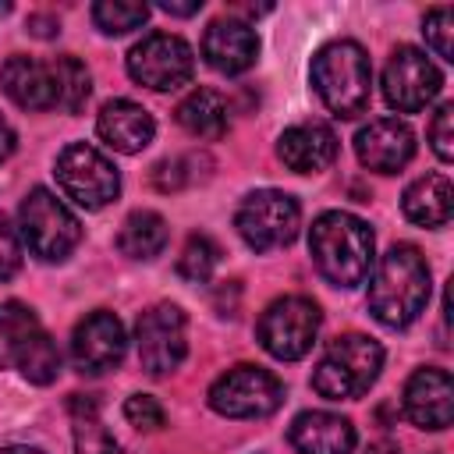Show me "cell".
Listing matches in <instances>:
<instances>
[{
  "label": "cell",
  "instance_id": "d6986e66",
  "mask_svg": "<svg viewBox=\"0 0 454 454\" xmlns=\"http://www.w3.org/2000/svg\"><path fill=\"white\" fill-rule=\"evenodd\" d=\"M287 440L298 454H351L355 426L337 411H301L294 415Z\"/></svg>",
  "mask_w": 454,
  "mask_h": 454
},
{
  "label": "cell",
  "instance_id": "ffe728a7",
  "mask_svg": "<svg viewBox=\"0 0 454 454\" xmlns=\"http://www.w3.org/2000/svg\"><path fill=\"white\" fill-rule=\"evenodd\" d=\"M96 131L110 149L131 156V153H142L153 142L156 121H153L149 110H142L131 99H110V103H103V110L96 117Z\"/></svg>",
  "mask_w": 454,
  "mask_h": 454
},
{
  "label": "cell",
  "instance_id": "603a6c76",
  "mask_svg": "<svg viewBox=\"0 0 454 454\" xmlns=\"http://www.w3.org/2000/svg\"><path fill=\"white\" fill-rule=\"evenodd\" d=\"M177 124L195 138H220L231 128V106L216 89H195L177 103Z\"/></svg>",
  "mask_w": 454,
  "mask_h": 454
},
{
  "label": "cell",
  "instance_id": "4fadbf2b",
  "mask_svg": "<svg viewBox=\"0 0 454 454\" xmlns=\"http://www.w3.org/2000/svg\"><path fill=\"white\" fill-rule=\"evenodd\" d=\"M440 85H443V74L415 46H397L383 67V99L397 114H419L436 99Z\"/></svg>",
  "mask_w": 454,
  "mask_h": 454
},
{
  "label": "cell",
  "instance_id": "1f68e13d",
  "mask_svg": "<svg viewBox=\"0 0 454 454\" xmlns=\"http://www.w3.org/2000/svg\"><path fill=\"white\" fill-rule=\"evenodd\" d=\"M21 270V241L11 220L0 213V280H11Z\"/></svg>",
  "mask_w": 454,
  "mask_h": 454
},
{
  "label": "cell",
  "instance_id": "9c48e42d",
  "mask_svg": "<svg viewBox=\"0 0 454 454\" xmlns=\"http://www.w3.org/2000/svg\"><path fill=\"white\" fill-rule=\"evenodd\" d=\"M284 404V383L262 365H234L209 387V408L223 419H266Z\"/></svg>",
  "mask_w": 454,
  "mask_h": 454
},
{
  "label": "cell",
  "instance_id": "4dcf8cb0",
  "mask_svg": "<svg viewBox=\"0 0 454 454\" xmlns=\"http://www.w3.org/2000/svg\"><path fill=\"white\" fill-rule=\"evenodd\" d=\"M426 135H429L433 153H436L443 163H450V160H454V103H440V110L433 114Z\"/></svg>",
  "mask_w": 454,
  "mask_h": 454
},
{
  "label": "cell",
  "instance_id": "30bf717a",
  "mask_svg": "<svg viewBox=\"0 0 454 454\" xmlns=\"http://www.w3.org/2000/svg\"><path fill=\"white\" fill-rule=\"evenodd\" d=\"M57 184L60 192L78 202L82 209H103L117 199L121 192V174L117 167L92 145L85 142H71L60 156H57Z\"/></svg>",
  "mask_w": 454,
  "mask_h": 454
},
{
  "label": "cell",
  "instance_id": "83f0119b",
  "mask_svg": "<svg viewBox=\"0 0 454 454\" xmlns=\"http://www.w3.org/2000/svg\"><path fill=\"white\" fill-rule=\"evenodd\" d=\"M216 262H220L216 241L206 238V234H192V238L184 241L181 255H177V273H181L184 280H192V284H206V280L213 277Z\"/></svg>",
  "mask_w": 454,
  "mask_h": 454
},
{
  "label": "cell",
  "instance_id": "ac0fdd59",
  "mask_svg": "<svg viewBox=\"0 0 454 454\" xmlns=\"http://www.w3.org/2000/svg\"><path fill=\"white\" fill-rule=\"evenodd\" d=\"M277 156L294 174H319L337 160V135L319 121L294 124L277 138Z\"/></svg>",
  "mask_w": 454,
  "mask_h": 454
},
{
  "label": "cell",
  "instance_id": "3957f363",
  "mask_svg": "<svg viewBox=\"0 0 454 454\" xmlns=\"http://www.w3.org/2000/svg\"><path fill=\"white\" fill-rule=\"evenodd\" d=\"M312 85L333 117H358L369 106L372 64L365 50L351 39L326 43L312 57Z\"/></svg>",
  "mask_w": 454,
  "mask_h": 454
},
{
  "label": "cell",
  "instance_id": "d6a6232c",
  "mask_svg": "<svg viewBox=\"0 0 454 454\" xmlns=\"http://www.w3.org/2000/svg\"><path fill=\"white\" fill-rule=\"evenodd\" d=\"M28 32H32V35H39V39H50V35H57L60 28H57V18L32 14V18H28Z\"/></svg>",
  "mask_w": 454,
  "mask_h": 454
},
{
  "label": "cell",
  "instance_id": "ba28073f",
  "mask_svg": "<svg viewBox=\"0 0 454 454\" xmlns=\"http://www.w3.org/2000/svg\"><path fill=\"white\" fill-rule=\"evenodd\" d=\"M234 227L248 248L273 252V248H284L298 238L301 209L287 192L259 188V192H248L241 199V206L234 213Z\"/></svg>",
  "mask_w": 454,
  "mask_h": 454
},
{
  "label": "cell",
  "instance_id": "836d02e7",
  "mask_svg": "<svg viewBox=\"0 0 454 454\" xmlns=\"http://www.w3.org/2000/svg\"><path fill=\"white\" fill-rule=\"evenodd\" d=\"M14 145H18V138H14V128L4 121V114H0V163L14 153Z\"/></svg>",
  "mask_w": 454,
  "mask_h": 454
},
{
  "label": "cell",
  "instance_id": "e575fe53",
  "mask_svg": "<svg viewBox=\"0 0 454 454\" xmlns=\"http://www.w3.org/2000/svg\"><path fill=\"white\" fill-rule=\"evenodd\" d=\"M160 11H167V14H177V18H188V14L202 11V0H192V4H174V0H163V4H160Z\"/></svg>",
  "mask_w": 454,
  "mask_h": 454
},
{
  "label": "cell",
  "instance_id": "f546056e",
  "mask_svg": "<svg viewBox=\"0 0 454 454\" xmlns=\"http://www.w3.org/2000/svg\"><path fill=\"white\" fill-rule=\"evenodd\" d=\"M124 419H128L135 429H145V433H156V429H163V422H167V415H163V408H160V401H156L153 394H131V397L124 401Z\"/></svg>",
  "mask_w": 454,
  "mask_h": 454
},
{
  "label": "cell",
  "instance_id": "8d00e7d4",
  "mask_svg": "<svg viewBox=\"0 0 454 454\" xmlns=\"http://www.w3.org/2000/svg\"><path fill=\"white\" fill-rule=\"evenodd\" d=\"M0 454H43L39 447H21V443H14V447H4Z\"/></svg>",
  "mask_w": 454,
  "mask_h": 454
},
{
  "label": "cell",
  "instance_id": "cb8c5ba5",
  "mask_svg": "<svg viewBox=\"0 0 454 454\" xmlns=\"http://www.w3.org/2000/svg\"><path fill=\"white\" fill-rule=\"evenodd\" d=\"M167 245V220L153 209H135L117 234V248L128 259H156Z\"/></svg>",
  "mask_w": 454,
  "mask_h": 454
},
{
  "label": "cell",
  "instance_id": "7c38bea8",
  "mask_svg": "<svg viewBox=\"0 0 454 454\" xmlns=\"http://www.w3.org/2000/svg\"><path fill=\"white\" fill-rule=\"evenodd\" d=\"M184 330H188L184 312L170 301H160L138 316V323H135L138 362L149 376H167L184 362V355H188V333Z\"/></svg>",
  "mask_w": 454,
  "mask_h": 454
},
{
  "label": "cell",
  "instance_id": "5b68a950",
  "mask_svg": "<svg viewBox=\"0 0 454 454\" xmlns=\"http://www.w3.org/2000/svg\"><path fill=\"white\" fill-rule=\"evenodd\" d=\"M0 365L18 369L28 383H53L60 372V351L53 337L39 326L35 312L21 301L0 305Z\"/></svg>",
  "mask_w": 454,
  "mask_h": 454
},
{
  "label": "cell",
  "instance_id": "e0dca14e",
  "mask_svg": "<svg viewBox=\"0 0 454 454\" xmlns=\"http://www.w3.org/2000/svg\"><path fill=\"white\" fill-rule=\"evenodd\" d=\"M202 57L220 74H241L259 57V35L248 21L216 18L202 35Z\"/></svg>",
  "mask_w": 454,
  "mask_h": 454
},
{
  "label": "cell",
  "instance_id": "f1b7e54d",
  "mask_svg": "<svg viewBox=\"0 0 454 454\" xmlns=\"http://www.w3.org/2000/svg\"><path fill=\"white\" fill-rule=\"evenodd\" d=\"M426 43L436 50V57L454 60V11L450 7H433L422 21Z\"/></svg>",
  "mask_w": 454,
  "mask_h": 454
},
{
  "label": "cell",
  "instance_id": "4316f807",
  "mask_svg": "<svg viewBox=\"0 0 454 454\" xmlns=\"http://www.w3.org/2000/svg\"><path fill=\"white\" fill-rule=\"evenodd\" d=\"M145 18H149L145 4H131V0H99V4H92V21L103 35L135 32V28L145 25Z\"/></svg>",
  "mask_w": 454,
  "mask_h": 454
},
{
  "label": "cell",
  "instance_id": "7402d4cb",
  "mask_svg": "<svg viewBox=\"0 0 454 454\" xmlns=\"http://www.w3.org/2000/svg\"><path fill=\"white\" fill-rule=\"evenodd\" d=\"M401 213L419 227H443L454 213V188L447 174L415 177L401 195Z\"/></svg>",
  "mask_w": 454,
  "mask_h": 454
},
{
  "label": "cell",
  "instance_id": "6da1fadb",
  "mask_svg": "<svg viewBox=\"0 0 454 454\" xmlns=\"http://www.w3.org/2000/svg\"><path fill=\"white\" fill-rule=\"evenodd\" d=\"M429 301V262L415 245H394L369 280V312L390 326L404 330L422 316Z\"/></svg>",
  "mask_w": 454,
  "mask_h": 454
},
{
  "label": "cell",
  "instance_id": "484cf974",
  "mask_svg": "<svg viewBox=\"0 0 454 454\" xmlns=\"http://www.w3.org/2000/svg\"><path fill=\"white\" fill-rule=\"evenodd\" d=\"M50 78H53V106L64 110V114H78L92 92V78H89V67L64 53V57H53L50 60Z\"/></svg>",
  "mask_w": 454,
  "mask_h": 454
},
{
  "label": "cell",
  "instance_id": "8fae6325",
  "mask_svg": "<svg viewBox=\"0 0 454 454\" xmlns=\"http://www.w3.org/2000/svg\"><path fill=\"white\" fill-rule=\"evenodd\" d=\"M195 71V53L181 35L170 32H149L142 43L128 50V74L156 92L181 89Z\"/></svg>",
  "mask_w": 454,
  "mask_h": 454
},
{
  "label": "cell",
  "instance_id": "44dd1931",
  "mask_svg": "<svg viewBox=\"0 0 454 454\" xmlns=\"http://www.w3.org/2000/svg\"><path fill=\"white\" fill-rule=\"evenodd\" d=\"M0 85L21 110H50L53 106L50 64H43L35 57H21V53L7 57L0 67Z\"/></svg>",
  "mask_w": 454,
  "mask_h": 454
},
{
  "label": "cell",
  "instance_id": "277c9868",
  "mask_svg": "<svg viewBox=\"0 0 454 454\" xmlns=\"http://www.w3.org/2000/svg\"><path fill=\"white\" fill-rule=\"evenodd\" d=\"M383 369V348L365 333L333 337L316 362L312 390L326 401H355L362 397Z\"/></svg>",
  "mask_w": 454,
  "mask_h": 454
},
{
  "label": "cell",
  "instance_id": "d4e9b609",
  "mask_svg": "<svg viewBox=\"0 0 454 454\" xmlns=\"http://www.w3.org/2000/svg\"><path fill=\"white\" fill-rule=\"evenodd\" d=\"M71 422H74V450L78 454H124V447L99 422V408L89 394L71 397Z\"/></svg>",
  "mask_w": 454,
  "mask_h": 454
},
{
  "label": "cell",
  "instance_id": "d590c367",
  "mask_svg": "<svg viewBox=\"0 0 454 454\" xmlns=\"http://www.w3.org/2000/svg\"><path fill=\"white\" fill-rule=\"evenodd\" d=\"M362 454H397V447H394L390 440H376V443H369Z\"/></svg>",
  "mask_w": 454,
  "mask_h": 454
},
{
  "label": "cell",
  "instance_id": "2e32d148",
  "mask_svg": "<svg viewBox=\"0 0 454 454\" xmlns=\"http://www.w3.org/2000/svg\"><path fill=\"white\" fill-rule=\"evenodd\" d=\"M355 156H358L362 167H369L376 174H397L415 156V135L397 117L369 121L355 135Z\"/></svg>",
  "mask_w": 454,
  "mask_h": 454
},
{
  "label": "cell",
  "instance_id": "52a82bcc",
  "mask_svg": "<svg viewBox=\"0 0 454 454\" xmlns=\"http://www.w3.org/2000/svg\"><path fill=\"white\" fill-rule=\"evenodd\" d=\"M319 323H323V316H319V305L312 298L284 294V298L266 305L255 333H259V344L266 355H273L280 362H298L312 351Z\"/></svg>",
  "mask_w": 454,
  "mask_h": 454
},
{
  "label": "cell",
  "instance_id": "74e56055",
  "mask_svg": "<svg viewBox=\"0 0 454 454\" xmlns=\"http://www.w3.org/2000/svg\"><path fill=\"white\" fill-rule=\"evenodd\" d=\"M7 11H11V4H7V0H0V18H4Z\"/></svg>",
  "mask_w": 454,
  "mask_h": 454
},
{
  "label": "cell",
  "instance_id": "8992f818",
  "mask_svg": "<svg viewBox=\"0 0 454 454\" xmlns=\"http://www.w3.org/2000/svg\"><path fill=\"white\" fill-rule=\"evenodd\" d=\"M18 227L32 255H39L43 262H64L82 241L78 216L50 188H32L25 195L18 209Z\"/></svg>",
  "mask_w": 454,
  "mask_h": 454
},
{
  "label": "cell",
  "instance_id": "9a60e30c",
  "mask_svg": "<svg viewBox=\"0 0 454 454\" xmlns=\"http://www.w3.org/2000/svg\"><path fill=\"white\" fill-rule=\"evenodd\" d=\"M404 415L419 429H447L454 419V380L447 369H415L404 383Z\"/></svg>",
  "mask_w": 454,
  "mask_h": 454
},
{
  "label": "cell",
  "instance_id": "5bb4252c",
  "mask_svg": "<svg viewBox=\"0 0 454 454\" xmlns=\"http://www.w3.org/2000/svg\"><path fill=\"white\" fill-rule=\"evenodd\" d=\"M124 348H128L124 326L106 309L89 312L71 333V362L82 376H103V372L117 369L124 358Z\"/></svg>",
  "mask_w": 454,
  "mask_h": 454
},
{
  "label": "cell",
  "instance_id": "7a4b0ae2",
  "mask_svg": "<svg viewBox=\"0 0 454 454\" xmlns=\"http://www.w3.org/2000/svg\"><path fill=\"white\" fill-rule=\"evenodd\" d=\"M309 252L316 270L333 287H358L372 273V231L355 213L330 209L316 216L309 231Z\"/></svg>",
  "mask_w": 454,
  "mask_h": 454
}]
</instances>
